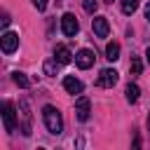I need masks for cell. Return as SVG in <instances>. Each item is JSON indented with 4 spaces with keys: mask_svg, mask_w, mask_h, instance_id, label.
Here are the masks:
<instances>
[{
    "mask_svg": "<svg viewBox=\"0 0 150 150\" xmlns=\"http://www.w3.org/2000/svg\"><path fill=\"white\" fill-rule=\"evenodd\" d=\"M136 9H138V0H122V12L127 16H131Z\"/></svg>",
    "mask_w": 150,
    "mask_h": 150,
    "instance_id": "2e32d148",
    "label": "cell"
},
{
    "mask_svg": "<svg viewBox=\"0 0 150 150\" xmlns=\"http://www.w3.org/2000/svg\"><path fill=\"white\" fill-rule=\"evenodd\" d=\"M19 110H21V134L23 136H30V108H28V101H21L19 103Z\"/></svg>",
    "mask_w": 150,
    "mask_h": 150,
    "instance_id": "9c48e42d",
    "label": "cell"
},
{
    "mask_svg": "<svg viewBox=\"0 0 150 150\" xmlns=\"http://www.w3.org/2000/svg\"><path fill=\"white\" fill-rule=\"evenodd\" d=\"M91 28H94L96 38H108V33H110V23H108L105 16H94L91 19Z\"/></svg>",
    "mask_w": 150,
    "mask_h": 150,
    "instance_id": "8992f818",
    "label": "cell"
},
{
    "mask_svg": "<svg viewBox=\"0 0 150 150\" xmlns=\"http://www.w3.org/2000/svg\"><path fill=\"white\" fill-rule=\"evenodd\" d=\"M124 94H127V101H129V103H136V101H138V96H141V89H138V84L129 82V84H127V89H124Z\"/></svg>",
    "mask_w": 150,
    "mask_h": 150,
    "instance_id": "4fadbf2b",
    "label": "cell"
},
{
    "mask_svg": "<svg viewBox=\"0 0 150 150\" xmlns=\"http://www.w3.org/2000/svg\"><path fill=\"white\" fill-rule=\"evenodd\" d=\"M94 52L91 49H80L77 54H75V63H77V68H82V70H87V68H91L94 66Z\"/></svg>",
    "mask_w": 150,
    "mask_h": 150,
    "instance_id": "52a82bcc",
    "label": "cell"
},
{
    "mask_svg": "<svg viewBox=\"0 0 150 150\" xmlns=\"http://www.w3.org/2000/svg\"><path fill=\"white\" fill-rule=\"evenodd\" d=\"M105 2H112V0H105Z\"/></svg>",
    "mask_w": 150,
    "mask_h": 150,
    "instance_id": "cb8c5ba5",
    "label": "cell"
},
{
    "mask_svg": "<svg viewBox=\"0 0 150 150\" xmlns=\"http://www.w3.org/2000/svg\"><path fill=\"white\" fill-rule=\"evenodd\" d=\"M82 7H84V12L94 14V12L98 9V2H96V0H84V2H82Z\"/></svg>",
    "mask_w": 150,
    "mask_h": 150,
    "instance_id": "ac0fdd59",
    "label": "cell"
},
{
    "mask_svg": "<svg viewBox=\"0 0 150 150\" xmlns=\"http://www.w3.org/2000/svg\"><path fill=\"white\" fill-rule=\"evenodd\" d=\"M61 30H63V35H68V38H73V35H77V30H80V23H77V19H75V14H70V12H66V14L61 16Z\"/></svg>",
    "mask_w": 150,
    "mask_h": 150,
    "instance_id": "277c9868",
    "label": "cell"
},
{
    "mask_svg": "<svg viewBox=\"0 0 150 150\" xmlns=\"http://www.w3.org/2000/svg\"><path fill=\"white\" fill-rule=\"evenodd\" d=\"M129 70H131L134 75H141V70H143V63H141V59H138V56H131V63H129Z\"/></svg>",
    "mask_w": 150,
    "mask_h": 150,
    "instance_id": "e0dca14e",
    "label": "cell"
},
{
    "mask_svg": "<svg viewBox=\"0 0 150 150\" xmlns=\"http://www.w3.org/2000/svg\"><path fill=\"white\" fill-rule=\"evenodd\" d=\"M2 127L7 134H12L16 129V110L9 101H5V105H2Z\"/></svg>",
    "mask_w": 150,
    "mask_h": 150,
    "instance_id": "7a4b0ae2",
    "label": "cell"
},
{
    "mask_svg": "<svg viewBox=\"0 0 150 150\" xmlns=\"http://www.w3.org/2000/svg\"><path fill=\"white\" fill-rule=\"evenodd\" d=\"M54 59H56V61H59L61 66H66V63H70V61H73V54H70V49H68L66 45H56Z\"/></svg>",
    "mask_w": 150,
    "mask_h": 150,
    "instance_id": "8fae6325",
    "label": "cell"
},
{
    "mask_svg": "<svg viewBox=\"0 0 150 150\" xmlns=\"http://www.w3.org/2000/svg\"><path fill=\"white\" fill-rule=\"evenodd\" d=\"M12 80H14V84L16 87H21V89H26V87H30V80L26 77V73H12Z\"/></svg>",
    "mask_w": 150,
    "mask_h": 150,
    "instance_id": "5bb4252c",
    "label": "cell"
},
{
    "mask_svg": "<svg viewBox=\"0 0 150 150\" xmlns=\"http://www.w3.org/2000/svg\"><path fill=\"white\" fill-rule=\"evenodd\" d=\"M59 61L56 59H47L45 61V66H42V70H45V75H56V70H59Z\"/></svg>",
    "mask_w": 150,
    "mask_h": 150,
    "instance_id": "9a60e30c",
    "label": "cell"
},
{
    "mask_svg": "<svg viewBox=\"0 0 150 150\" xmlns=\"http://www.w3.org/2000/svg\"><path fill=\"white\" fill-rule=\"evenodd\" d=\"M105 59L108 61H117L120 59V42H108L105 45Z\"/></svg>",
    "mask_w": 150,
    "mask_h": 150,
    "instance_id": "7c38bea8",
    "label": "cell"
},
{
    "mask_svg": "<svg viewBox=\"0 0 150 150\" xmlns=\"http://www.w3.org/2000/svg\"><path fill=\"white\" fill-rule=\"evenodd\" d=\"M89 98L87 96H77V101H75V112H77V120L80 122H87L89 120Z\"/></svg>",
    "mask_w": 150,
    "mask_h": 150,
    "instance_id": "ba28073f",
    "label": "cell"
},
{
    "mask_svg": "<svg viewBox=\"0 0 150 150\" xmlns=\"http://www.w3.org/2000/svg\"><path fill=\"white\" fill-rule=\"evenodd\" d=\"M148 129H150V117H148Z\"/></svg>",
    "mask_w": 150,
    "mask_h": 150,
    "instance_id": "603a6c76",
    "label": "cell"
},
{
    "mask_svg": "<svg viewBox=\"0 0 150 150\" xmlns=\"http://www.w3.org/2000/svg\"><path fill=\"white\" fill-rule=\"evenodd\" d=\"M145 59H148V63H150V47L145 49Z\"/></svg>",
    "mask_w": 150,
    "mask_h": 150,
    "instance_id": "7402d4cb",
    "label": "cell"
},
{
    "mask_svg": "<svg viewBox=\"0 0 150 150\" xmlns=\"http://www.w3.org/2000/svg\"><path fill=\"white\" fill-rule=\"evenodd\" d=\"M117 80H120L117 70H112V68H103V70L98 73V77H96V87L110 89V87H115V84H117Z\"/></svg>",
    "mask_w": 150,
    "mask_h": 150,
    "instance_id": "3957f363",
    "label": "cell"
},
{
    "mask_svg": "<svg viewBox=\"0 0 150 150\" xmlns=\"http://www.w3.org/2000/svg\"><path fill=\"white\" fill-rule=\"evenodd\" d=\"M145 19H148V21H150V2H148V5H145Z\"/></svg>",
    "mask_w": 150,
    "mask_h": 150,
    "instance_id": "44dd1931",
    "label": "cell"
},
{
    "mask_svg": "<svg viewBox=\"0 0 150 150\" xmlns=\"http://www.w3.org/2000/svg\"><path fill=\"white\" fill-rule=\"evenodd\" d=\"M0 47H2V52H5V54L16 52V47H19V35H16V33H12V30H5V33H2V38H0Z\"/></svg>",
    "mask_w": 150,
    "mask_h": 150,
    "instance_id": "5b68a950",
    "label": "cell"
},
{
    "mask_svg": "<svg viewBox=\"0 0 150 150\" xmlns=\"http://www.w3.org/2000/svg\"><path fill=\"white\" fill-rule=\"evenodd\" d=\"M0 26H2V28H7V26H9V14H7V12L2 14V19H0Z\"/></svg>",
    "mask_w": 150,
    "mask_h": 150,
    "instance_id": "ffe728a7",
    "label": "cell"
},
{
    "mask_svg": "<svg viewBox=\"0 0 150 150\" xmlns=\"http://www.w3.org/2000/svg\"><path fill=\"white\" fill-rule=\"evenodd\" d=\"M42 120H45V127H47L49 134L59 136V134L63 131V117H61V112H59L54 105H45V108H42Z\"/></svg>",
    "mask_w": 150,
    "mask_h": 150,
    "instance_id": "6da1fadb",
    "label": "cell"
},
{
    "mask_svg": "<svg viewBox=\"0 0 150 150\" xmlns=\"http://www.w3.org/2000/svg\"><path fill=\"white\" fill-rule=\"evenodd\" d=\"M63 89H66L68 94H82L84 84H82L77 77H73V75H66V77H63Z\"/></svg>",
    "mask_w": 150,
    "mask_h": 150,
    "instance_id": "30bf717a",
    "label": "cell"
},
{
    "mask_svg": "<svg viewBox=\"0 0 150 150\" xmlns=\"http://www.w3.org/2000/svg\"><path fill=\"white\" fill-rule=\"evenodd\" d=\"M33 7H35L38 12H45V9H47V0H33Z\"/></svg>",
    "mask_w": 150,
    "mask_h": 150,
    "instance_id": "d6986e66",
    "label": "cell"
}]
</instances>
